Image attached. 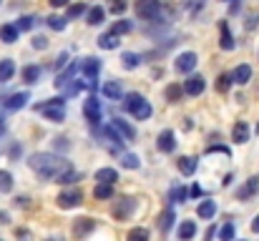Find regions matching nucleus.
<instances>
[{"mask_svg": "<svg viewBox=\"0 0 259 241\" xmlns=\"http://www.w3.org/2000/svg\"><path fill=\"white\" fill-rule=\"evenodd\" d=\"M28 166L43 181H53V183H73V181H78L76 166L71 161H66L63 156H58V154H46V151L33 154L28 159Z\"/></svg>", "mask_w": 259, "mask_h": 241, "instance_id": "f257e3e1", "label": "nucleus"}, {"mask_svg": "<svg viewBox=\"0 0 259 241\" xmlns=\"http://www.w3.org/2000/svg\"><path fill=\"white\" fill-rule=\"evenodd\" d=\"M91 133H93V138L108 151V154H113V156H121L123 154V136L113 128V126H91Z\"/></svg>", "mask_w": 259, "mask_h": 241, "instance_id": "f03ea898", "label": "nucleus"}, {"mask_svg": "<svg viewBox=\"0 0 259 241\" xmlns=\"http://www.w3.org/2000/svg\"><path fill=\"white\" fill-rule=\"evenodd\" d=\"M123 108H126V113L128 116H134L136 121H149L151 116H154V106L146 101V95H141V93H126L123 98Z\"/></svg>", "mask_w": 259, "mask_h": 241, "instance_id": "7ed1b4c3", "label": "nucleus"}, {"mask_svg": "<svg viewBox=\"0 0 259 241\" xmlns=\"http://www.w3.org/2000/svg\"><path fill=\"white\" fill-rule=\"evenodd\" d=\"M134 10H136V18H141L146 23H156V20L164 23V18H161L164 3L161 0H136L134 3Z\"/></svg>", "mask_w": 259, "mask_h": 241, "instance_id": "20e7f679", "label": "nucleus"}, {"mask_svg": "<svg viewBox=\"0 0 259 241\" xmlns=\"http://www.w3.org/2000/svg\"><path fill=\"white\" fill-rule=\"evenodd\" d=\"M196 63H199V56L194 51H184L174 58V71L181 73V76H189V73L196 71Z\"/></svg>", "mask_w": 259, "mask_h": 241, "instance_id": "39448f33", "label": "nucleus"}, {"mask_svg": "<svg viewBox=\"0 0 259 241\" xmlns=\"http://www.w3.org/2000/svg\"><path fill=\"white\" fill-rule=\"evenodd\" d=\"M83 116H86V121L91 126H98V123H101L103 111H101V103L96 101V93H91L86 101H83Z\"/></svg>", "mask_w": 259, "mask_h": 241, "instance_id": "423d86ee", "label": "nucleus"}, {"mask_svg": "<svg viewBox=\"0 0 259 241\" xmlns=\"http://www.w3.org/2000/svg\"><path fill=\"white\" fill-rule=\"evenodd\" d=\"M56 204H58L61 209H76V206L83 204V191H81V188H68V191H63V194L56 199Z\"/></svg>", "mask_w": 259, "mask_h": 241, "instance_id": "0eeeda50", "label": "nucleus"}, {"mask_svg": "<svg viewBox=\"0 0 259 241\" xmlns=\"http://www.w3.org/2000/svg\"><path fill=\"white\" fill-rule=\"evenodd\" d=\"M184 95H191V98H196V95H201L204 93V88H206V80L204 76H199V73H189V78L184 80Z\"/></svg>", "mask_w": 259, "mask_h": 241, "instance_id": "6e6552de", "label": "nucleus"}, {"mask_svg": "<svg viewBox=\"0 0 259 241\" xmlns=\"http://www.w3.org/2000/svg\"><path fill=\"white\" fill-rule=\"evenodd\" d=\"M134 209H136V199L126 196V199L116 201V206H113V219H116V221H126V219L134 214Z\"/></svg>", "mask_w": 259, "mask_h": 241, "instance_id": "1a4fd4ad", "label": "nucleus"}, {"mask_svg": "<svg viewBox=\"0 0 259 241\" xmlns=\"http://www.w3.org/2000/svg\"><path fill=\"white\" fill-rule=\"evenodd\" d=\"M156 149L161 154H174L176 151V133L171 128H164L159 136H156Z\"/></svg>", "mask_w": 259, "mask_h": 241, "instance_id": "9d476101", "label": "nucleus"}, {"mask_svg": "<svg viewBox=\"0 0 259 241\" xmlns=\"http://www.w3.org/2000/svg\"><path fill=\"white\" fill-rule=\"evenodd\" d=\"M219 48L222 51H234L237 48V40H234L227 20H219Z\"/></svg>", "mask_w": 259, "mask_h": 241, "instance_id": "9b49d317", "label": "nucleus"}, {"mask_svg": "<svg viewBox=\"0 0 259 241\" xmlns=\"http://www.w3.org/2000/svg\"><path fill=\"white\" fill-rule=\"evenodd\" d=\"M28 101H30V95L23 90V93H13V95H8L5 101H3V108L5 111H20V108H25L28 106Z\"/></svg>", "mask_w": 259, "mask_h": 241, "instance_id": "f8f14e48", "label": "nucleus"}, {"mask_svg": "<svg viewBox=\"0 0 259 241\" xmlns=\"http://www.w3.org/2000/svg\"><path fill=\"white\" fill-rule=\"evenodd\" d=\"M229 76H232V83H234V85H247V83L252 80V66H249V63H239Z\"/></svg>", "mask_w": 259, "mask_h": 241, "instance_id": "ddd939ff", "label": "nucleus"}, {"mask_svg": "<svg viewBox=\"0 0 259 241\" xmlns=\"http://www.w3.org/2000/svg\"><path fill=\"white\" fill-rule=\"evenodd\" d=\"M111 126L123 136V141H126V143H128V141H136V128H134L128 121H123V118H118V116H116V118L111 121Z\"/></svg>", "mask_w": 259, "mask_h": 241, "instance_id": "4468645a", "label": "nucleus"}, {"mask_svg": "<svg viewBox=\"0 0 259 241\" xmlns=\"http://www.w3.org/2000/svg\"><path fill=\"white\" fill-rule=\"evenodd\" d=\"M247 141H249V126H247V121H237L232 126V143L244 146Z\"/></svg>", "mask_w": 259, "mask_h": 241, "instance_id": "2eb2a0df", "label": "nucleus"}, {"mask_svg": "<svg viewBox=\"0 0 259 241\" xmlns=\"http://www.w3.org/2000/svg\"><path fill=\"white\" fill-rule=\"evenodd\" d=\"M257 191H259V176H249L247 183L237 191V199H239V201H247V199L257 196Z\"/></svg>", "mask_w": 259, "mask_h": 241, "instance_id": "dca6fc26", "label": "nucleus"}, {"mask_svg": "<svg viewBox=\"0 0 259 241\" xmlns=\"http://www.w3.org/2000/svg\"><path fill=\"white\" fill-rule=\"evenodd\" d=\"M93 229H96V221H93V219H86V216H83V219H76V221H73V236H76V239H86Z\"/></svg>", "mask_w": 259, "mask_h": 241, "instance_id": "f3484780", "label": "nucleus"}, {"mask_svg": "<svg viewBox=\"0 0 259 241\" xmlns=\"http://www.w3.org/2000/svg\"><path fill=\"white\" fill-rule=\"evenodd\" d=\"M98 73H101V61L98 58H83L81 61V76L83 78H98Z\"/></svg>", "mask_w": 259, "mask_h": 241, "instance_id": "a211bd4d", "label": "nucleus"}, {"mask_svg": "<svg viewBox=\"0 0 259 241\" xmlns=\"http://www.w3.org/2000/svg\"><path fill=\"white\" fill-rule=\"evenodd\" d=\"M18 35H20V30H18L15 23H3V25H0V40H3L5 45H13V43L18 40Z\"/></svg>", "mask_w": 259, "mask_h": 241, "instance_id": "6ab92c4d", "label": "nucleus"}, {"mask_svg": "<svg viewBox=\"0 0 259 241\" xmlns=\"http://www.w3.org/2000/svg\"><path fill=\"white\" fill-rule=\"evenodd\" d=\"M176 236H179V241H191L196 236V221L184 219V221L179 224V229H176Z\"/></svg>", "mask_w": 259, "mask_h": 241, "instance_id": "aec40b11", "label": "nucleus"}, {"mask_svg": "<svg viewBox=\"0 0 259 241\" xmlns=\"http://www.w3.org/2000/svg\"><path fill=\"white\" fill-rule=\"evenodd\" d=\"M141 63H144V56H141V53H134V51L121 53V66H123L126 71H136Z\"/></svg>", "mask_w": 259, "mask_h": 241, "instance_id": "412c9836", "label": "nucleus"}, {"mask_svg": "<svg viewBox=\"0 0 259 241\" xmlns=\"http://www.w3.org/2000/svg\"><path fill=\"white\" fill-rule=\"evenodd\" d=\"M116 181H118V171L116 168L106 166V168H98L96 171V183H111V186H116Z\"/></svg>", "mask_w": 259, "mask_h": 241, "instance_id": "4be33fe9", "label": "nucleus"}, {"mask_svg": "<svg viewBox=\"0 0 259 241\" xmlns=\"http://www.w3.org/2000/svg\"><path fill=\"white\" fill-rule=\"evenodd\" d=\"M98 48L101 51H116L118 45H121V40H118V35H113V33H103V35H98Z\"/></svg>", "mask_w": 259, "mask_h": 241, "instance_id": "5701e85b", "label": "nucleus"}, {"mask_svg": "<svg viewBox=\"0 0 259 241\" xmlns=\"http://www.w3.org/2000/svg\"><path fill=\"white\" fill-rule=\"evenodd\" d=\"M103 95H106L108 101H121V98H123L121 83H118V80H108V83L103 85Z\"/></svg>", "mask_w": 259, "mask_h": 241, "instance_id": "b1692460", "label": "nucleus"}, {"mask_svg": "<svg viewBox=\"0 0 259 241\" xmlns=\"http://www.w3.org/2000/svg\"><path fill=\"white\" fill-rule=\"evenodd\" d=\"M156 221H159V229L166 234V231L174 226V221H176V211H174L171 206H169V209H164V211L159 214V219H156Z\"/></svg>", "mask_w": 259, "mask_h": 241, "instance_id": "393cba45", "label": "nucleus"}, {"mask_svg": "<svg viewBox=\"0 0 259 241\" xmlns=\"http://www.w3.org/2000/svg\"><path fill=\"white\" fill-rule=\"evenodd\" d=\"M217 214V201H211V199H204L199 206H196V216L199 219H211Z\"/></svg>", "mask_w": 259, "mask_h": 241, "instance_id": "a878e982", "label": "nucleus"}, {"mask_svg": "<svg viewBox=\"0 0 259 241\" xmlns=\"http://www.w3.org/2000/svg\"><path fill=\"white\" fill-rule=\"evenodd\" d=\"M106 20V10L101 8V5H93V8H88L86 10V23L88 25H101Z\"/></svg>", "mask_w": 259, "mask_h": 241, "instance_id": "bb28decb", "label": "nucleus"}, {"mask_svg": "<svg viewBox=\"0 0 259 241\" xmlns=\"http://www.w3.org/2000/svg\"><path fill=\"white\" fill-rule=\"evenodd\" d=\"M13 76H15V61L13 58H3L0 61V83H8Z\"/></svg>", "mask_w": 259, "mask_h": 241, "instance_id": "cd10ccee", "label": "nucleus"}, {"mask_svg": "<svg viewBox=\"0 0 259 241\" xmlns=\"http://www.w3.org/2000/svg\"><path fill=\"white\" fill-rule=\"evenodd\" d=\"M164 98H166L169 103H179V101L184 98V88H181L179 83H169L166 90H164Z\"/></svg>", "mask_w": 259, "mask_h": 241, "instance_id": "c85d7f7f", "label": "nucleus"}, {"mask_svg": "<svg viewBox=\"0 0 259 241\" xmlns=\"http://www.w3.org/2000/svg\"><path fill=\"white\" fill-rule=\"evenodd\" d=\"M176 166H179V171H181L184 176H191V173L196 171V159H191V156H179V159H176Z\"/></svg>", "mask_w": 259, "mask_h": 241, "instance_id": "c756f323", "label": "nucleus"}, {"mask_svg": "<svg viewBox=\"0 0 259 241\" xmlns=\"http://www.w3.org/2000/svg\"><path fill=\"white\" fill-rule=\"evenodd\" d=\"M38 78H40V66L30 63V66H25V68H23V83L33 85V83H38Z\"/></svg>", "mask_w": 259, "mask_h": 241, "instance_id": "7c9ffc66", "label": "nucleus"}, {"mask_svg": "<svg viewBox=\"0 0 259 241\" xmlns=\"http://www.w3.org/2000/svg\"><path fill=\"white\" fill-rule=\"evenodd\" d=\"M131 30H134V23L121 18V20H116V23L111 25V30H108V33H113V35H118V38H121V35H126V33H131Z\"/></svg>", "mask_w": 259, "mask_h": 241, "instance_id": "2f4dec72", "label": "nucleus"}, {"mask_svg": "<svg viewBox=\"0 0 259 241\" xmlns=\"http://www.w3.org/2000/svg\"><path fill=\"white\" fill-rule=\"evenodd\" d=\"M88 8H86V3H68L66 5V20H76V18H81L83 13H86Z\"/></svg>", "mask_w": 259, "mask_h": 241, "instance_id": "473e14b6", "label": "nucleus"}, {"mask_svg": "<svg viewBox=\"0 0 259 241\" xmlns=\"http://www.w3.org/2000/svg\"><path fill=\"white\" fill-rule=\"evenodd\" d=\"M93 196H96L98 201L113 199V186H111V183H96V188H93Z\"/></svg>", "mask_w": 259, "mask_h": 241, "instance_id": "72a5a7b5", "label": "nucleus"}, {"mask_svg": "<svg viewBox=\"0 0 259 241\" xmlns=\"http://www.w3.org/2000/svg\"><path fill=\"white\" fill-rule=\"evenodd\" d=\"M46 23H48V28L51 30H66V25H68V20L66 18H61V15H51V18H46Z\"/></svg>", "mask_w": 259, "mask_h": 241, "instance_id": "f704fd0d", "label": "nucleus"}, {"mask_svg": "<svg viewBox=\"0 0 259 241\" xmlns=\"http://www.w3.org/2000/svg\"><path fill=\"white\" fill-rule=\"evenodd\" d=\"M169 199H171L174 204H186V199H189V191H186L184 186H174L171 194H169Z\"/></svg>", "mask_w": 259, "mask_h": 241, "instance_id": "c9c22d12", "label": "nucleus"}, {"mask_svg": "<svg viewBox=\"0 0 259 241\" xmlns=\"http://www.w3.org/2000/svg\"><path fill=\"white\" fill-rule=\"evenodd\" d=\"M214 85H217V90H219V93H227L234 83H232V76H229V73H222V76L217 78V83H214Z\"/></svg>", "mask_w": 259, "mask_h": 241, "instance_id": "e433bc0d", "label": "nucleus"}, {"mask_svg": "<svg viewBox=\"0 0 259 241\" xmlns=\"http://www.w3.org/2000/svg\"><path fill=\"white\" fill-rule=\"evenodd\" d=\"M121 166H123V168H139L141 161H139L136 154H121Z\"/></svg>", "mask_w": 259, "mask_h": 241, "instance_id": "4c0bfd02", "label": "nucleus"}, {"mask_svg": "<svg viewBox=\"0 0 259 241\" xmlns=\"http://www.w3.org/2000/svg\"><path fill=\"white\" fill-rule=\"evenodd\" d=\"M128 241H149V229H144V226L131 229L128 231Z\"/></svg>", "mask_w": 259, "mask_h": 241, "instance_id": "58836bf2", "label": "nucleus"}, {"mask_svg": "<svg viewBox=\"0 0 259 241\" xmlns=\"http://www.w3.org/2000/svg\"><path fill=\"white\" fill-rule=\"evenodd\" d=\"M38 23V18H33V15H23V18H18V30H30L33 25Z\"/></svg>", "mask_w": 259, "mask_h": 241, "instance_id": "ea45409f", "label": "nucleus"}, {"mask_svg": "<svg viewBox=\"0 0 259 241\" xmlns=\"http://www.w3.org/2000/svg\"><path fill=\"white\" fill-rule=\"evenodd\" d=\"M0 191H3V194L13 191V176H10L8 171H0Z\"/></svg>", "mask_w": 259, "mask_h": 241, "instance_id": "a19ab883", "label": "nucleus"}, {"mask_svg": "<svg viewBox=\"0 0 259 241\" xmlns=\"http://www.w3.org/2000/svg\"><path fill=\"white\" fill-rule=\"evenodd\" d=\"M206 5V0H181V8H186L189 13H199Z\"/></svg>", "mask_w": 259, "mask_h": 241, "instance_id": "79ce46f5", "label": "nucleus"}, {"mask_svg": "<svg viewBox=\"0 0 259 241\" xmlns=\"http://www.w3.org/2000/svg\"><path fill=\"white\" fill-rule=\"evenodd\" d=\"M219 239L222 241H234V224H224L219 229Z\"/></svg>", "mask_w": 259, "mask_h": 241, "instance_id": "37998d69", "label": "nucleus"}, {"mask_svg": "<svg viewBox=\"0 0 259 241\" xmlns=\"http://www.w3.org/2000/svg\"><path fill=\"white\" fill-rule=\"evenodd\" d=\"M128 8V0H111V13L113 15H123Z\"/></svg>", "mask_w": 259, "mask_h": 241, "instance_id": "c03bdc74", "label": "nucleus"}, {"mask_svg": "<svg viewBox=\"0 0 259 241\" xmlns=\"http://www.w3.org/2000/svg\"><path fill=\"white\" fill-rule=\"evenodd\" d=\"M30 45H33L35 51H46V48H48V38H46V35H33Z\"/></svg>", "mask_w": 259, "mask_h": 241, "instance_id": "a18cd8bd", "label": "nucleus"}, {"mask_svg": "<svg viewBox=\"0 0 259 241\" xmlns=\"http://www.w3.org/2000/svg\"><path fill=\"white\" fill-rule=\"evenodd\" d=\"M257 25H259V13H254V10L247 13V23H244V28H247V30H254Z\"/></svg>", "mask_w": 259, "mask_h": 241, "instance_id": "49530a36", "label": "nucleus"}, {"mask_svg": "<svg viewBox=\"0 0 259 241\" xmlns=\"http://www.w3.org/2000/svg\"><path fill=\"white\" fill-rule=\"evenodd\" d=\"M66 63H68V53L63 51V53H58V58H56L53 68H56V71H63V68H66Z\"/></svg>", "mask_w": 259, "mask_h": 241, "instance_id": "de8ad7c7", "label": "nucleus"}, {"mask_svg": "<svg viewBox=\"0 0 259 241\" xmlns=\"http://www.w3.org/2000/svg\"><path fill=\"white\" fill-rule=\"evenodd\" d=\"M53 143H56V146H58L61 151H68V149H71V143H68V138H56Z\"/></svg>", "mask_w": 259, "mask_h": 241, "instance_id": "09e8293b", "label": "nucleus"}, {"mask_svg": "<svg viewBox=\"0 0 259 241\" xmlns=\"http://www.w3.org/2000/svg\"><path fill=\"white\" fill-rule=\"evenodd\" d=\"M214 236H217V226H209L204 234V241H214Z\"/></svg>", "mask_w": 259, "mask_h": 241, "instance_id": "8fccbe9b", "label": "nucleus"}, {"mask_svg": "<svg viewBox=\"0 0 259 241\" xmlns=\"http://www.w3.org/2000/svg\"><path fill=\"white\" fill-rule=\"evenodd\" d=\"M189 194H191V196H194V199H199V196H201V194H204V191H201V186H199V183H194V186H191V191H189Z\"/></svg>", "mask_w": 259, "mask_h": 241, "instance_id": "3c124183", "label": "nucleus"}, {"mask_svg": "<svg viewBox=\"0 0 259 241\" xmlns=\"http://www.w3.org/2000/svg\"><path fill=\"white\" fill-rule=\"evenodd\" d=\"M48 3H51V8H66L71 0H48Z\"/></svg>", "mask_w": 259, "mask_h": 241, "instance_id": "603ef678", "label": "nucleus"}, {"mask_svg": "<svg viewBox=\"0 0 259 241\" xmlns=\"http://www.w3.org/2000/svg\"><path fill=\"white\" fill-rule=\"evenodd\" d=\"M8 154H10V159H18V156H20V146H18V143H15V146H10V151H8Z\"/></svg>", "mask_w": 259, "mask_h": 241, "instance_id": "864d4df0", "label": "nucleus"}, {"mask_svg": "<svg viewBox=\"0 0 259 241\" xmlns=\"http://www.w3.org/2000/svg\"><path fill=\"white\" fill-rule=\"evenodd\" d=\"M252 231L259 234V216H254V221H252Z\"/></svg>", "mask_w": 259, "mask_h": 241, "instance_id": "5fc2aeb1", "label": "nucleus"}, {"mask_svg": "<svg viewBox=\"0 0 259 241\" xmlns=\"http://www.w3.org/2000/svg\"><path fill=\"white\" fill-rule=\"evenodd\" d=\"M5 131H8V126H5V121H3V118H0V136H3V133H5Z\"/></svg>", "mask_w": 259, "mask_h": 241, "instance_id": "6e6d98bb", "label": "nucleus"}, {"mask_svg": "<svg viewBox=\"0 0 259 241\" xmlns=\"http://www.w3.org/2000/svg\"><path fill=\"white\" fill-rule=\"evenodd\" d=\"M0 224H8V214H0Z\"/></svg>", "mask_w": 259, "mask_h": 241, "instance_id": "4d7b16f0", "label": "nucleus"}, {"mask_svg": "<svg viewBox=\"0 0 259 241\" xmlns=\"http://www.w3.org/2000/svg\"><path fill=\"white\" fill-rule=\"evenodd\" d=\"M222 3H234V0H222Z\"/></svg>", "mask_w": 259, "mask_h": 241, "instance_id": "13d9d810", "label": "nucleus"}, {"mask_svg": "<svg viewBox=\"0 0 259 241\" xmlns=\"http://www.w3.org/2000/svg\"><path fill=\"white\" fill-rule=\"evenodd\" d=\"M0 3H3V0H0Z\"/></svg>", "mask_w": 259, "mask_h": 241, "instance_id": "bf43d9fd", "label": "nucleus"}]
</instances>
